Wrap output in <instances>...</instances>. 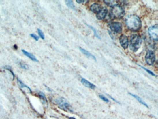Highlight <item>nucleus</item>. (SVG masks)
I'll return each instance as SVG.
<instances>
[{
	"instance_id": "obj_9",
	"label": "nucleus",
	"mask_w": 158,
	"mask_h": 119,
	"mask_svg": "<svg viewBox=\"0 0 158 119\" xmlns=\"http://www.w3.org/2000/svg\"><path fill=\"white\" fill-rule=\"evenodd\" d=\"M108 10L106 7H103L101 8L100 12H98L96 15L97 19L99 20H103L105 19Z\"/></svg>"
},
{
	"instance_id": "obj_21",
	"label": "nucleus",
	"mask_w": 158,
	"mask_h": 119,
	"mask_svg": "<svg viewBox=\"0 0 158 119\" xmlns=\"http://www.w3.org/2000/svg\"><path fill=\"white\" fill-rule=\"evenodd\" d=\"M99 97L104 101V102H106V103H109L110 102L109 99L107 98L106 97H105V96H104L103 95H99Z\"/></svg>"
},
{
	"instance_id": "obj_6",
	"label": "nucleus",
	"mask_w": 158,
	"mask_h": 119,
	"mask_svg": "<svg viewBox=\"0 0 158 119\" xmlns=\"http://www.w3.org/2000/svg\"><path fill=\"white\" fill-rule=\"evenodd\" d=\"M146 62L149 65H152L155 61V53L151 50L146 52L145 56Z\"/></svg>"
},
{
	"instance_id": "obj_10",
	"label": "nucleus",
	"mask_w": 158,
	"mask_h": 119,
	"mask_svg": "<svg viewBox=\"0 0 158 119\" xmlns=\"http://www.w3.org/2000/svg\"><path fill=\"white\" fill-rule=\"evenodd\" d=\"M82 84L86 87L89 88L91 89H94L96 87V85L89 82L87 80L84 78H82L81 80Z\"/></svg>"
},
{
	"instance_id": "obj_7",
	"label": "nucleus",
	"mask_w": 158,
	"mask_h": 119,
	"mask_svg": "<svg viewBox=\"0 0 158 119\" xmlns=\"http://www.w3.org/2000/svg\"><path fill=\"white\" fill-rule=\"evenodd\" d=\"M110 29L113 32L116 33H121L123 30V27L121 23L118 22H113L109 25Z\"/></svg>"
},
{
	"instance_id": "obj_17",
	"label": "nucleus",
	"mask_w": 158,
	"mask_h": 119,
	"mask_svg": "<svg viewBox=\"0 0 158 119\" xmlns=\"http://www.w3.org/2000/svg\"><path fill=\"white\" fill-rule=\"evenodd\" d=\"M65 3H66V5L68 7L71 8L72 9L75 10L76 7L74 5V4H73L72 1L66 0V1H65Z\"/></svg>"
},
{
	"instance_id": "obj_22",
	"label": "nucleus",
	"mask_w": 158,
	"mask_h": 119,
	"mask_svg": "<svg viewBox=\"0 0 158 119\" xmlns=\"http://www.w3.org/2000/svg\"><path fill=\"white\" fill-rule=\"evenodd\" d=\"M4 68H5L6 70H8V71H10V72L11 74H12V75L13 76V78H14V74L13 72V71H12V69H11V68L10 66H6L5 67H4Z\"/></svg>"
},
{
	"instance_id": "obj_11",
	"label": "nucleus",
	"mask_w": 158,
	"mask_h": 119,
	"mask_svg": "<svg viewBox=\"0 0 158 119\" xmlns=\"http://www.w3.org/2000/svg\"><path fill=\"white\" fill-rule=\"evenodd\" d=\"M101 7L99 4L95 3L91 5L90 7V10L91 11L93 12L94 13H97L100 11L101 9Z\"/></svg>"
},
{
	"instance_id": "obj_26",
	"label": "nucleus",
	"mask_w": 158,
	"mask_h": 119,
	"mask_svg": "<svg viewBox=\"0 0 158 119\" xmlns=\"http://www.w3.org/2000/svg\"><path fill=\"white\" fill-rule=\"evenodd\" d=\"M84 1V0H77V1H76L77 3L79 4L84 3L85 1Z\"/></svg>"
},
{
	"instance_id": "obj_15",
	"label": "nucleus",
	"mask_w": 158,
	"mask_h": 119,
	"mask_svg": "<svg viewBox=\"0 0 158 119\" xmlns=\"http://www.w3.org/2000/svg\"><path fill=\"white\" fill-rule=\"evenodd\" d=\"M104 3H105L108 6H110L111 7H113L114 6H116L117 5L118 2V1H116V0H104Z\"/></svg>"
},
{
	"instance_id": "obj_5",
	"label": "nucleus",
	"mask_w": 158,
	"mask_h": 119,
	"mask_svg": "<svg viewBox=\"0 0 158 119\" xmlns=\"http://www.w3.org/2000/svg\"><path fill=\"white\" fill-rule=\"evenodd\" d=\"M149 35L151 39L155 41L158 39V25L157 24L149 27L148 29Z\"/></svg>"
},
{
	"instance_id": "obj_27",
	"label": "nucleus",
	"mask_w": 158,
	"mask_h": 119,
	"mask_svg": "<svg viewBox=\"0 0 158 119\" xmlns=\"http://www.w3.org/2000/svg\"><path fill=\"white\" fill-rule=\"evenodd\" d=\"M109 96V97H110V98H111V99H112V100L114 101V102H116V103H119L118 102V101H117L116 100H115V99H114V98H113L112 97H111V96H110V95H108Z\"/></svg>"
},
{
	"instance_id": "obj_28",
	"label": "nucleus",
	"mask_w": 158,
	"mask_h": 119,
	"mask_svg": "<svg viewBox=\"0 0 158 119\" xmlns=\"http://www.w3.org/2000/svg\"><path fill=\"white\" fill-rule=\"evenodd\" d=\"M69 119H76V118H74V117H70L69 118Z\"/></svg>"
},
{
	"instance_id": "obj_4",
	"label": "nucleus",
	"mask_w": 158,
	"mask_h": 119,
	"mask_svg": "<svg viewBox=\"0 0 158 119\" xmlns=\"http://www.w3.org/2000/svg\"><path fill=\"white\" fill-rule=\"evenodd\" d=\"M125 10L121 6L117 5L111 8L110 15L112 19H121L124 16Z\"/></svg>"
},
{
	"instance_id": "obj_23",
	"label": "nucleus",
	"mask_w": 158,
	"mask_h": 119,
	"mask_svg": "<svg viewBox=\"0 0 158 119\" xmlns=\"http://www.w3.org/2000/svg\"><path fill=\"white\" fill-rule=\"evenodd\" d=\"M19 65L20 66V68H21L24 69H28L29 67L26 64H24V63H23V62H20L19 63Z\"/></svg>"
},
{
	"instance_id": "obj_20",
	"label": "nucleus",
	"mask_w": 158,
	"mask_h": 119,
	"mask_svg": "<svg viewBox=\"0 0 158 119\" xmlns=\"http://www.w3.org/2000/svg\"><path fill=\"white\" fill-rule=\"evenodd\" d=\"M137 64V65L139 66V67H141V68H142V69H144V70H145L146 71V72H148V73L149 74L151 75H152V76H155V74H154L153 72L150 71V70H149V69H147L146 68H145V67H143V66H142L138 64Z\"/></svg>"
},
{
	"instance_id": "obj_3",
	"label": "nucleus",
	"mask_w": 158,
	"mask_h": 119,
	"mask_svg": "<svg viewBox=\"0 0 158 119\" xmlns=\"http://www.w3.org/2000/svg\"><path fill=\"white\" fill-rule=\"evenodd\" d=\"M142 42V39L139 36L136 34L131 35L130 39V49L133 52L137 51L140 48Z\"/></svg>"
},
{
	"instance_id": "obj_19",
	"label": "nucleus",
	"mask_w": 158,
	"mask_h": 119,
	"mask_svg": "<svg viewBox=\"0 0 158 119\" xmlns=\"http://www.w3.org/2000/svg\"><path fill=\"white\" fill-rule=\"evenodd\" d=\"M17 81H18V84H19V85H20V86L22 88H27L28 90H29L30 91L32 92L31 89H30L29 87H27V85H25L23 83L21 82V81H20V79H18V78H17Z\"/></svg>"
},
{
	"instance_id": "obj_13",
	"label": "nucleus",
	"mask_w": 158,
	"mask_h": 119,
	"mask_svg": "<svg viewBox=\"0 0 158 119\" xmlns=\"http://www.w3.org/2000/svg\"><path fill=\"white\" fill-rule=\"evenodd\" d=\"M21 51L23 53L24 55H25V56L29 57V58L32 60V61L36 62H38V60L37 59L35 56H34V55H33L32 53L27 51L24 50V49H22Z\"/></svg>"
},
{
	"instance_id": "obj_14",
	"label": "nucleus",
	"mask_w": 158,
	"mask_h": 119,
	"mask_svg": "<svg viewBox=\"0 0 158 119\" xmlns=\"http://www.w3.org/2000/svg\"><path fill=\"white\" fill-rule=\"evenodd\" d=\"M129 94L131 96L133 97L134 98H136L140 103L144 105V106L148 108V104H146V103L144 102V101L142 99L140 98V97H139V96H137V95H136L131 93H129Z\"/></svg>"
},
{
	"instance_id": "obj_1",
	"label": "nucleus",
	"mask_w": 158,
	"mask_h": 119,
	"mask_svg": "<svg viewBox=\"0 0 158 119\" xmlns=\"http://www.w3.org/2000/svg\"><path fill=\"white\" fill-rule=\"evenodd\" d=\"M125 24L127 28L132 31H138L142 27V21L140 18L135 14L127 16L125 19Z\"/></svg>"
},
{
	"instance_id": "obj_25",
	"label": "nucleus",
	"mask_w": 158,
	"mask_h": 119,
	"mask_svg": "<svg viewBox=\"0 0 158 119\" xmlns=\"http://www.w3.org/2000/svg\"><path fill=\"white\" fill-rule=\"evenodd\" d=\"M30 36H31V37H33V39H34L36 41H39V37H38V36H37L35 34H30Z\"/></svg>"
},
{
	"instance_id": "obj_2",
	"label": "nucleus",
	"mask_w": 158,
	"mask_h": 119,
	"mask_svg": "<svg viewBox=\"0 0 158 119\" xmlns=\"http://www.w3.org/2000/svg\"><path fill=\"white\" fill-rule=\"evenodd\" d=\"M56 104L61 110L66 112H72L73 109L68 101L63 97H59L55 100Z\"/></svg>"
},
{
	"instance_id": "obj_18",
	"label": "nucleus",
	"mask_w": 158,
	"mask_h": 119,
	"mask_svg": "<svg viewBox=\"0 0 158 119\" xmlns=\"http://www.w3.org/2000/svg\"><path fill=\"white\" fill-rule=\"evenodd\" d=\"M86 25H87V26L89 28H91V29L93 30L95 36L96 37H97V39H101L100 37L99 36V35H98V34H97V30H96V29H95L94 27H93L92 26L87 25V24H86Z\"/></svg>"
},
{
	"instance_id": "obj_8",
	"label": "nucleus",
	"mask_w": 158,
	"mask_h": 119,
	"mask_svg": "<svg viewBox=\"0 0 158 119\" xmlns=\"http://www.w3.org/2000/svg\"><path fill=\"white\" fill-rule=\"evenodd\" d=\"M120 43L121 45L124 49H127L129 46V39L126 35L122 34L119 38Z\"/></svg>"
},
{
	"instance_id": "obj_16",
	"label": "nucleus",
	"mask_w": 158,
	"mask_h": 119,
	"mask_svg": "<svg viewBox=\"0 0 158 119\" xmlns=\"http://www.w3.org/2000/svg\"><path fill=\"white\" fill-rule=\"evenodd\" d=\"M38 95H39V97L41 99L42 102L44 105H47V100L46 99V97L45 96V95L44 94L43 92H42V91H39L38 92Z\"/></svg>"
},
{
	"instance_id": "obj_24",
	"label": "nucleus",
	"mask_w": 158,
	"mask_h": 119,
	"mask_svg": "<svg viewBox=\"0 0 158 119\" xmlns=\"http://www.w3.org/2000/svg\"><path fill=\"white\" fill-rule=\"evenodd\" d=\"M37 30H38V34H39L40 37L42 39L44 40V39H45V35H44L43 32H42V30L40 29H38Z\"/></svg>"
},
{
	"instance_id": "obj_12",
	"label": "nucleus",
	"mask_w": 158,
	"mask_h": 119,
	"mask_svg": "<svg viewBox=\"0 0 158 119\" xmlns=\"http://www.w3.org/2000/svg\"><path fill=\"white\" fill-rule=\"evenodd\" d=\"M79 49L80 50L81 52L83 53L84 55H85L87 57H88L89 58L93 60L94 61H97V59H96V57L91 54V53L88 51L87 50H86V49H84L83 48H81V47H79Z\"/></svg>"
}]
</instances>
